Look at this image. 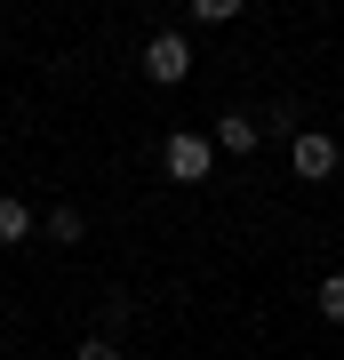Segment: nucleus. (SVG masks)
<instances>
[{
  "label": "nucleus",
  "instance_id": "obj_1",
  "mask_svg": "<svg viewBox=\"0 0 344 360\" xmlns=\"http://www.w3.org/2000/svg\"><path fill=\"white\" fill-rule=\"evenodd\" d=\"M160 168H168V176H177V184H200L208 168H217V144H208L200 129H177V136L160 144Z\"/></svg>",
  "mask_w": 344,
  "mask_h": 360
},
{
  "label": "nucleus",
  "instance_id": "obj_2",
  "mask_svg": "<svg viewBox=\"0 0 344 360\" xmlns=\"http://www.w3.org/2000/svg\"><path fill=\"white\" fill-rule=\"evenodd\" d=\"M144 72H153V89H177V80L192 72V49H184V32H153V49H144Z\"/></svg>",
  "mask_w": 344,
  "mask_h": 360
},
{
  "label": "nucleus",
  "instance_id": "obj_3",
  "mask_svg": "<svg viewBox=\"0 0 344 360\" xmlns=\"http://www.w3.org/2000/svg\"><path fill=\"white\" fill-rule=\"evenodd\" d=\"M288 160H296V176H305V184H320V176H329V168H336V136L305 129V136L288 144Z\"/></svg>",
  "mask_w": 344,
  "mask_h": 360
},
{
  "label": "nucleus",
  "instance_id": "obj_4",
  "mask_svg": "<svg viewBox=\"0 0 344 360\" xmlns=\"http://www.w3.org/2000/svg\"><path fill=\"white\" fill-rule=\"evenodd\" d=\"M256 144H265V120H248V112L217 120V153H256Z\"/></svg>",
  "mask_w": 344,
  "mask_h": 360
},
{
  "label": "nucleus",
  "instance_id": "obj_5",
  "mask_svg": "<svg viewBox=\"0 0 344 360\" xmlns=\"http://www.w3.org/2000/svg\"><path fill=\"white\" fill-rule=\"evenodd\" d=\"M25 232H32V208L16 200V193H0V248H16Z\"/></svg>",
  "mask_w": 344,
  "mask_h": 360
},
{
  "label": "nucleus",
  "instance_id": "obj_6",
  "mask_svg": "<svg viewBox=\"0 0 344 360\" xmlns=\"http://www.w3.org/2000/svg\"><path fill=\"white\" fill-rule=\"evenodd\" d=\"M40 232H49V240H64V248H72V240H80V232H89V224H80V208H49V217H40Z\"/></svg>",
  "mask_w": 344,
  "mask_h": 360
},
{
  "label": "nucleus",
  "instance_id": "obj_7",
  "mask_svg": "<svg viewBox=\"0 0 344 360\" xmlns=\"http://www.w3.org/2000/svg\"><path fill=\"white\" fill-rule=\"evenodd\" d=\"M241 16V0H192V25H232Z\"/></svg>",
  "mask_w": 344,
  "mask_h": 360
},
{
  "label": "nucleus",
  "instance_id": "obj_8",
  "mask_svg": "<svg viewBox=\"0 0 344 360\" xmlns=\"http://www.w3.org/2000/svg\"><path fill=\"white\" fill-rule=\"evenodd\" d=\"M320 321H344V272H329V281H320Z\"/></svg>",
  "mask_w": 344,
  "mask_h": 360
},
{
  "label": "nucleus",
  "instance_id": "obj_9",
  "mask_svg": "<svg viewBox=\"0 0 344 360\" xmlns=\"http://www.w3.org/2000/svg\"><path fill=\"white\" fill-rule=\"evenodd\" d=\"M72 360H120V336H80Z\"/></svg>",
  "mask_w": 344,
  "mask_h": 360
}]
</instances>
